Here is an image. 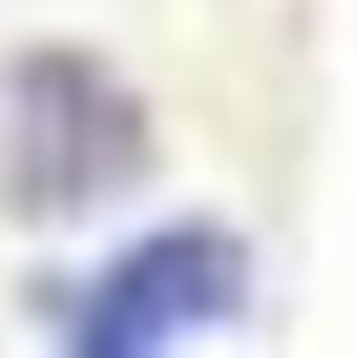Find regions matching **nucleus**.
<instances>
[{"label": "nucleus", "mask_w": 358, "mask_h": 358, "mask_svg": "<svg viewBox=\"0 0 358 358\" xmlns=\"http://www.w3.org/2000/svg\"><path fill=\"white\" fill-rule=\"evenodd\" d=\"M246 281L253 267L232 232H211V225L155 232L78 295L71 344L85 358H155L162 344H183L225 323L246 302Z\"/></svg>", "instance_id": "f257e3e1"}, {"label": "nucleus", "mask_w": 358, "mask_h": 358, "mask_svg": "<svg viewBox=\"0 0 358 358\" xmlns=\"http://www.w3.org/2000/svg\"><path fill=\"white\" fill-rule=\"evenodd\" d=\"M141 169V120L127 92H113L78 57H50L22 71V113H15V176L22 197L50 211L99 204L113 183Z\"/></svg>", "instance_id": "f03ea898"}]
</instances>
